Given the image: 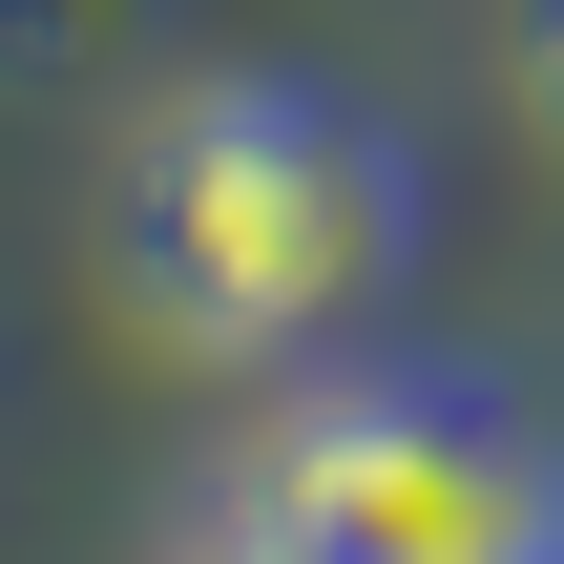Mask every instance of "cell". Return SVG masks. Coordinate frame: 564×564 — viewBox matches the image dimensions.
I'll return each mask as SVG.
<instances>
[{
	"label": "cell",
	"instance_id": "obj_3",
	"mask_svg": "<svg viewBox=\"0 0 564 564\" xmlns=\"http://www.w3.org/2000/svg\"><path fill=\"white\" fill-rule=\"evenodd\" d=\"M502 42H523V105H544V126H564V0H523Z\"/></svg>",
	"mask_w": 564,
	"mask_h": 564
},
{
	"label": "cell",
	"instance_id": "obj_2",
	"mask_svg": "<svg viewBox=\"0 0 564 564\" xmlns=\"http://www.w3.org/2000/svg\"><path fill=\"white\" fill-rule=\"evenodd\" d=\"M230 523L293 564H564V460L460 377H314L251 419Z\"/></svg>",
	"mask_w": 564,
	"mask_h": 564
},
{
	"label": "cell",
	"instance_id": "obj_4",
	"mask_svg": "<svg viewBox=\"0 0 564 564\" xmlns=\"http://www.w3.org/2000/svg\"><path fill=\"white\" fill-rule=\"evenodd\" d=\"M209 564H293V544H251V523H230V544H209Z\"/></svg>",
	"mask_w": 564,
	"mask_h": 564
},
{
	"label": "cell",
	"instance_id": "obj_1",
	"mask_svg": "<svg viewBox=\"0 0 564 564\" xmlns=\"http://www.w3.org/2000/svg\"><path fill=\"white\" fill-rule=\"evenodd\" d=\"M419 251V167L293 84V63H209L126 126L105 167V272H126V335H167L188 377H293L335 356Z\"/></svg>",
	"mask_w": 564,
	"mask_h": 564
}]
</instances>
